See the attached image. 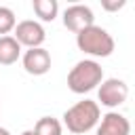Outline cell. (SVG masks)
<instances>
[{
	"mask_svg": "<svg viewBox=\"0 0 135 135\" xmlns=\"http://www.w3.org/2000/svg\"><path fill=\"white\" fill-rule=\"evenodd\" d=\"M21 57V44L15 36H2L0 38V65H13Z\"/></svg>",
	"mask_w": 135,
	"mask_h": 135,
	"instance_id": "obj_9",
	"label": "cell"
},
{
	"mask_svg": "<svg viewBox=\"0 0 135 135\" xmlns=\"http://www.w3.org/2000/svg\"><path fill=\"white\" fill-rule=\"evenodd\" d=\"M15 38L21 46L25 49H38L42 46V42L46 40V32L42 27V23L34 21V19H25V21H19L17 27H15Z\"/></svg>",
	"mask_w": 135,
	"mask_h": 135,
	"instance_id": "obj_5",
	"label": "cell"
},
{
	"mask_svg": "<svg viewBox=\"0 0 135 135\" xmlns=\"http://www.w3.org/2000/svg\"><path fill=\"white\" fill-rule=\"evenodd\" d=\"M99 120H101V110L99 103L93 99H82L63 112V127L74 135H84L93 131L99 124Z\"/></svg>",
	"mask_w": 135,
	"mask_h": 135,
	"instance_id": "obj_1",
	"label": "cell"
},
{
	"mask_svg": "<svg viewBox=\"0 0 135 135\" xmlns=\"http://www.w3.org/2000/svg\"><path fill=\"white\" fill-rule=\"evenodd\" d=\"M15 27H17L15 13L8 6H0V38L2 36H8L11 32H15Z\"/></svg>",
	"mask_w": 135,
	"mask_h": 135,
	"instance_id": "obj_12",
	"label": "cell"
},
{
	"mask_svg": "<svg viewBox=\"0 0 135 135\" xmlns=\"http://www.w3.org/2000/svg\"><path fill=\"white\" fill-rule=\"evenodd\" d=\"M21 135H36V133H34V129H32V131H23Z\"/></svg>",
	"mask_w": 135,
	"mask_h": 135,
	"instance_id": "obj_15",
	"label": "cell"
},
{
	"mask_svg": "<svg viewBox=\"0 0 135 135\" xmlns=\"http://www.w3.org/2000/svg\"><path fill=\"white\" fill-rule=\"evenodd\" d=\"M129 133H131V122L120 112L103 114L95 131V135H129Z\"/></svg>",
	"mask_w": 135,
	"mask_h": 135,
	"instance_id": "obj_8",
	"label": "cell"
},
{
	"mask_svg": "<svg viewBox=\"0 0 135 135\" xmlns=\"http://www.w3.org/2000/svg\"><path fill=\"white\" fill-rule=\"evenodd\" d=\"M76 46L91 57H110L114 53V38L101 25H91L76 34Z\"/></svg>",
	"mask_w": 135,
	"mask_h": 135,
	"instance_id": "obj_3",
	"label": "cell"
},
{
	"mask_svg": "<svg viewBox=\"0 0 135 135\" xmlns=\"http://www.w3.org/2000/svg\"><path fill=\"white\" fill-rule=\"evenodd\" d=\"M103 82V68L95 59L78 61L68 74V89L76 95H84L93 89H99Z\"/></svg>",
	"mask_w": 135,
	"mask_h": 135,
	"instance_id": "obj_2",
	"label": "cell"
},
{
	"mask_svg": "<svg viewBox=\"0 0 135 135\" xmlns=\"http://www.w3.org/2000/svg\"><path fill=\"white\" fill-rule=\"evenodd\" d=\"M127 97H129V86L120 78H105L97 89V103H101L110 110L122 105L127 101Z\"/></svg>",
	"mask_w": 135,
	"mask_h": 135,
	"instance_id": "obj_4",
	"label": "cell"
},
{
	"mask_svg": "<svg viewBox=\"0 0 135 135\" xmlns=\"http://www.w3.org/2000/svg\"><path fill=\"white\" fill-rule=\"evenodd\" d=\"M34 133L36 135H61L63 133V127L57 118L53 116H42L38 118V122L34 124Z\"/></svg>",
	"mask_w": 135,
	"mask_h": 135,
	"instance_id": "obj_11",
	"label": "cell"
},
{
	"mask_svg": "<svg viewBox=\"0 0 135 135\" xmlns=\"http://www.w3.org/2000/svg\"><path fill=\"white\" fill-rule=\"evenodd\" d=\"M0 135H11V133H8V129H4V127H0Z\"/></svg>",
	"mask_w": 135,
	"mask_h": 135,
	"instance_id": "obj_14",
	"label": "cell"
},
{
	"mask_svg": "<svg viewBox=\"0 0 135 135\" xmlns=\"http://www.w3.org/2000/svg\"><path fill=\"white\" fill-rule=\"evenodd\" d=\"M21 63H23V70L32 76H44L49 70H51V55L44 46H38V49H27L21 57Z\"/></svg>",
	"mask_w": 135,
	"mask_h": 135,
	"instance_id": "obj_7",
	"label": "cell"
},
{
	"mask_svg": "<svg viewBox=\"0 0 135 135\" xmlns=\"http://www.w3.org/2000/svg\"><path fill=\"white\" fill-rule=\"evenodd\" d=\"M32 8H34V13H36V17L40 21H55L57 13H59L57 0H34Z\"/></svg>",
	"mask_w": 135,
	"mask_h": 135,
	"instance_id": "obj_10",
	"label": "cell"
},
{
	"mask_svg": "<svg viewBox=\"0 0 135 135\" xmlns=\"http://www.w3.org/2000/svg\"><path fill=\"white\" fill-rule=\"evenodd\" d=\"M63 25L70 32L80 34L82 30L95 25V15H93L91 6H86V4H70L63 11Z\"/></svg>",
	"mask_w": 135,
	"mask_h": 135,
	"instance_id": "obj_6",
	"label": "cell"
},
{
	"mask_svg": "<svg viewBox=\"0 0 135 135\" xmlns=\"http://www.w3.org/2000/svg\"><path fill=\"white\" fill-rule=\"evenodd\" d=\"M127 0H101V8L108 11V13H116L120 8H124Z\"/></svg>",
	"mask_w": 135,
	"mask_h": 135,
	"instance_id": "obj_13",
	"label": "cell"
}]
</instances>
